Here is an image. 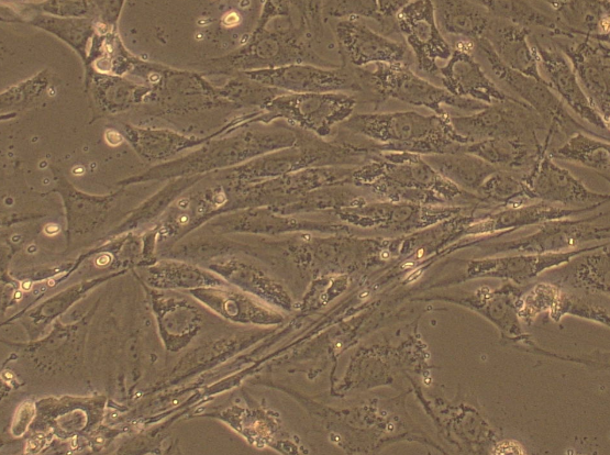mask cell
<instances>
[{
	"instance_id": "cell-1",
	"label": "cell",
	"mask_w": 610,
	"mask_h": 455,
	"mask_svg": "<svg viewBox=\"0 0 610 455\" xmlns=\"http://www.w3.org/2000/svg\"><path fill=\"white\" fill-rule=\"evenodd\" d=\"M351 184L369 189L385 201L422 206L466 202L483 208L476 195L459 189L412 153L377 151L353 168Z\"/></svg>"
},
{
	"instance_id": "cell-2",
	"label": "cell",
	"mask_w": 610,
	"mask_h": 455,
	"mask_svg": "<svg viewBox=\"0 0 610 455\" xmlns=\"http://www.w3.org/2000/svg\"><path fill=\"white\" fill-rule=\"evenodd\" d=\"M450 116L415 111L353 113L343 126L368 138L377 151L433 156L457 152L468 144L455 131Z\"/></svg>"
},
{
	"instance_id": "cell-3",
	"label": "cell",
	"mask_w": 610,
	"mask_h": 455,
	"mask_svg": "<svg viewBox=\"0 0 610 455\" xmlns=\"http://www.w3.org/2000/svg\"><path fill=\"white\" fill-rule=\"evenodd\" d=\"M375 152V144H354L346 141L328 142L308 132L291 146L262 155L239 171V178L248 182L297 173L314 167H344L364 164Z\"/></svg>"
},
{
	"instance_id": "cell-4",
	"label": "cell",
	"mask_w": 610,
	"mask_h": 455,
	"mask_svg": "<svg viewBox=\"0 0 610 455\" xmlns=\"http://www.w3.org/2000/svg\"><path fill=\"white\" fill-rule=\"evenodd\" d=\"M363 88H368L378 101L397 99L408 104L425 107L436 115H446L444 106L478 112L487 104L459 98L415 75L404 63L376 64L374 71L357 68Z\"/></svg>"
},
{
	"instance_id": "cell-5",
	"label": "cell",
	"mask_w": 610,
	"mask_h": 455,
	"mask_svg": "<svg viewBox=\"0 0 610 455\" xmlns=\"http://www.w3.org/2000/svg\"><path fill=\"white\" fill-rule=\"evenodd\" d=\"M251 71L275 69L292 64H310L325 68L337 67L312 48L304 29L287 18V25L271 30L256 26L251 41L232 60Z\"/></svg>"
},
{
	"instance_id": "cell-6",
	"label": "cell",
	"mask_w": 610,
	"mask_h": 455,
	"mask_svg": "<svg viewBox=\"0 0 610 455\" xmlns=\"http://www.w3.org/2000/svg\"><path fill=\"white\" fill-rule=\"evenodd\" d=\"M356 99L343 92L281 93L267 103L256 120L287 123L324 138L336 124L345 122L354 112Z\"/></svg>"
},
{
	"instance_id": "cell-7",
	"label": "cell",
	"mask_w": 610,
	"mask_h": 455,
	"mask_svg": "<svg viewBox=\"0 0 610 455\" xmlns=\"http://www.w3.org/2000/svg\"><path fill=\"white\" fill-rule=\"evenodd\" d=\"M605 213L583 219H557L543 222L537 230L526 236L497 242L476 244L488 254H555L573 251L581 244L609 238V225L601 222ZM475 244V245H476Z\"/></svg>"
},
{
	"instance_id": "cell-8",
	"label": "cell",
	"mask_w": 610,
	"mask_h": 455,
	"mask_svg": "<svg viewBox=\"0 0 610 455\" xmlns=\"http://www.w3.org/2000/svg\"><path fill=\"white\" fill-rule=\"evenodd\" d=\"M455 131L468 143L487 138H520L539 143L537 131L544 129L540 116L526 103L510 97L464 116H450Z\"/></svg>"
},
{
	"instance_id": "cell-9",
	"label": "cell",
	"mask_w": 610,
	"mask_h": 455,
	"mask_svg": "<svg viewBox=\"0 0 610 455\" xmlns=\"http://www.w3.org/2000/svg\"><path fill=\"white\" fill-rule=\"evenodd\" d=\"M598 245L579 247L555 254H514L498 257L455 262L462 267L452 276L441 279L433 287H451L472 279L497 278L514 285L525 286L546 270L564 264L573 256Z\"/></svg>"
},
{
	"instance_id": "cell-10",
	"label": "cell",
	"mask_w": 610,
	"mask_h": 455,
	"mask_svg": "<svg viewBox=\"0 0 610 455\" xmlns=\"http://www.w3.org/2000/svg\"><path fill=\"white\" fill-rule=\"evenodd\" d=\"M552 136L546 134L537 157L521 177L529 200L559 203L570 208L600 207L608 201V193L588 189L569 170L556 165L548 154Z\"/></svg>"
},
{
	"instance_id": "cell-11",
	"label": "cell",
	"mask_w": 610,
	"mask_h": 455,
	"mask_svg": "<svg viewBox=\"0 0 610 455\" xmlns=\"http://www.w3.org/2000/svg\"><path fill=\"white\" fill-rule=\"evenodd\" d=\"M476 45L485 55L493 74L519 95L523 102L540 116L544 125L548 127L547 133L554 136L562 132L570 136L573 133L580 131L603 138L590 132L568 113L563 102L551 90L546 80L540 81L508 68L498 58L486 38H481Z\"/></svg>"
},
{
	"instance_id": "cell-12",
	"label": "cell",
	"mask_w": 610,
	"mask_h": 455,
	"mask_svg": "<svg viewBox=\"0 0 610 455\" xmlns=\"http://www.w3.org/2000/svg\"><path fill=\"white\" fill-rule=\"evenodd\" d=\"M248 77L287 93H330L361 91L357 67L343 60L342 66L325 68L310 64H292L275 69L249 71Z\"/></svg>"
},
{
	"instance_id": "cell-13",
	"label": "cell",
	"mask_w": 610,
	"mask_h": 455,
	"mask_svg": "<svg viewBox=\"0 0 610 455\" xmlns=\"http://www.w3.org/2000/svg\"><path fill=\"white\" fill-rule=\"evenodd\" d=\"M474 206H422L407 202L382 201L346 207L341 217L354 224L381 230L410 232L423 230Z\"/></svg>"
},
{
	"instance_id": "cell-14",
	"label": "cell",
	"mask_w": 610,
	"mask_h": 455,
	"mask_svg": "<svg viewBox=\"0 0 610 455\" xmlns=\"http://www.w3.org/2000/svg\"><path fill=\"white\" fill-rule=\"evenodd\" d=\"M528 287L529 285L519 286L507 281L496 289L483 286L475 291L436 295L435 299L477 312L500 331L502 341L524 344L531 337L523 331L518 309Z\"/></svg>"
},
{
	"instance_id": "cell-15",
	"label": "cell",
	"mask_w": 610,
	"mask_h": 455,
	"mask_svg": "<svg viewBox=\"0 0 610 455\" xmlns=\"http://www.w3.org/2000/svg\"><path fill=\"white\" fill-rule=\"evenodd\" d=\"M396 24L412 49L417 68L439 73L437 59H448L452 49L437 26L433 1H408L397 13Z\"/></svg>"
},
{
	"instance_id": "cell-16",
	"label": "cell",
	"mask_w": 610,
	"mask_h": 455,
	"mask_svg": "<svg viewBox=\"0 0 610 455\" xmlns=\"http://www.w3.org/2000/svg\"><path fill=\"white\" fill-rule=\"evenodd\" d=\"M563 55L579 81L591 106L609 124L610 121V58L609 46L586 38L561 45Z\"/></svg>"
},
{
	"instance_id": "cell-17",
	"label": "cell",
	"mask_w": 610,
	"mask_h": 455,
	"mask_svg": "<svg viewBox=\"0 0 610 455\" xmlns=\"http://www.w3.org/2000/svg\"><path fill=\"white\" fill-rule=\"evenodd\" d=\"M335 36L342 59L361 68L369 64L404 63L406 43L381 35L358 19H344L335 24Z\"/></svg>"
},
{
	"instance_id": "cell-18",
	"label": "cell",
	"mask_w": 610,
	"mask_h": 455,
	"mask_svg": "<svg viewBox=\"0 0 610 455\" xmlns=\"http://www.w3.org/2000/svg\"><path fill=\"white\" fill-rule=\"evenodd\" d=\"M597 208V206L561 208L547 202L536 201L518 208H506L497 212L476 215L474 221L467 226L465 234L466 236L486 238L496 233H499V235L508 234L524 226L576 217Z\"/></svg>"
},
{
	"instance_id": "cell-19",
	"label": "cell",
	"mask_w": 610,
	"mask_h": 455,
	"mask_svg": "<svg viewBox=\"0 0 610 455\" xmlns=\"http://www.w3.org/2000/svg\"><path fill=\"white\" fill-rule=\"evenodd\" d=\"M545 281L585 295H608L610 288L609 244L579 253L546 270Z\"/></svg>"
},
{
	"instance_id": "cell-20",
	"label": "cell",
	"mask_w": 610,
	"mask_h": 455,
	"mask_svg": "<svg viewBox=\"0 0 610 455\" xmlns=\"http://www.w3.org/2000/svg\"><path fill=\"white\" fill-rule=\"evenodd\" d=\"M539 64L544 68L546 84L576 114L601 131L609 132V124L591 106L566 57L554 48L533 44Z\"/></svg>"
},
{
	"instance_id": "cell-21",
	"label": "cell",
	"mask_w": 610,
	"mask_h": 455,
	"mask_svg": "<svg viewBox=\"0 0 610 455\" xmlns=\"http://www.w3.org/2000/svg\"><path fill=\"white\" fill-rule=\"evenodd\" d=\"M439 73L444 89L456 97L487 106L510 98L486 76L474 55L465 48L453 49L447 64L440 67Z\"/></svg>"
},
{
	"instance_id": "cell-22",
	"label": "cell",
	"mask_w": 610,
	"mask_h": 455,
	"mask_svg": "<svg viewBox=\"0 0 610 455\" xmlns=\"http://www.w3.org/2000/svg\"><path fill=\"white\" fill-rule=\"evenodd\" d=\"M444 432L446 440L464 453H488L497 443L495 432L474 404L446 401Z\"/></svg>"
},
{
	"instance_id": "cell-23",
	"label": "cell",
	"mask_w": 610,
	"mask_h": 455,
	"mask_svg": "<svg viewBox=\"0 0 610 455\" xmlns=\"http://www.w3.org/2000/svg\"><path fill=\"white\" fill-rule=\"evenodd\" d=\"M529 30L508 22L491 21L485 38L508 68L544 81L534 46L528 42Z\"/></svg>"
},
{
	"instance_id": "cell-24",
	"label": "cell",
	"mask_w": 610,
	"mask_h": 455,
	"mask_svg": "<svg viewBox=\"0 0 610 455\" xmlns=\"http://www.w3.org/2000/svg\"><path fill=\"white\" fill-rule=\"evenodd\" d=\"M555 21L569 36L609 42L610 1H547Z\"/></svg>"
},
{
	"instance_id": "cell-25",
	"label": "cell",
	"mask_w": 610,
	"mask_h": 455,
	"mask_svg": "<svg viewBox=\"0 0 610 455\" xmlns=\"http://www.w3.org/2000/svg\"><path fill=\"white\" fill-rule=\"evenodd\" d=\"M435 16L447 33L459 35L477 43L488 31L490 13L478 1H433Z\"/></svg>"
},
{
	"instance_id": "cell-26",
	"label": "cell",
	"mask_w": 610,
	"mask_h": 455,
	"mask_svg": "<svg viewBox=\"0 0 610 455\" xmlns=\"http://www.w3.org/2000/svg\"><path fill=\"white\" fill-rule=\"evenodd\" d=\"M542 143L520 138H487L465 144L459 151L472 154L498 167L530 169L534 164Z\"/></svg>"
},
{
	"instance_id": "cell-27",
	"label": "cell",
	"mask_w": 610,
	"mask_h": 455,
	"mask_svg": "<svg viewBox=\"0 0 610 455\" xmlns=\"http://www.w3.org/2000/svg\"><path fill=\"white\" fill-rule=\"evenodd\" d=\"M440 175L459 189L476 195L484 181L497 169L477 156L457 151L433 155L426 160Z\"/></svg>"
},
{
	"instance_id": "cell-28",
	"label": "cell",
	"mask_w": 610,
	"mask_h": 455,
	"mask_svg": "<svg viewBox=\"0 0 610 455\" xmlns=\"http://www.w3.org/2000/svg\"><path fill=\"white\" fill-rule=\"evenodd\" d=\"M548 154L553 159L573 162L606 174L609 178V143L594 138L585 132L573 133L562 146L548 152Z\"/></svg>"
},
{
	"instance_id": "cell-29",
	"label": "cell",
	"mask_w": 610,
	"mask_h": 455,
	"mask_svg": "<svg viewBox=\"0 0 610 455\" xmlns=\"http://www.w3.org/2000/svg\"><path fill=\"white\" fill-rule=\"evenodd\" d=\"M487 11L504 22L526 29L539 26L548 30L554 35L569 36L546 13L542 12L529 1L520 0H486L478 1ZM570 37V36H569Z\"/></svg>"
},
{
	"instance_id": "cell-30",
	"label": "cell",
	"mask_w": 610,
	"mask_h": 455,
	"mask_svg": "<svg viewBox=\"0 0 610 455\" xmlns=\"http://www.w3.org/2000/svg\"><path fill=\"white\" fill-rule=\"evenodd\" d=\"M407 2L381 0L323 1V14L325 20L329 18L373 19L381 26L387 27L393 21L396 22L397 13Z\"/></svg>"
},
{
	"instance_id": "cell-31",
	"label": "cell",
	"mask_w": 610,
	"mask_h": 455,
	"mask_svg": "<svg viewBox=\"0 0 610 455\" xmlns=\"http://www.w3.org/2000/svg\"><path fill=\"white\" fill-rule=\"evenodd\" d=\"M483 207L518 208L530 203L521 178L497 169L476 192Z\"/></svg>"
},
{
	"instance_id": "cell-32",
	"label": "cell",
	"mask_w": 610,
	"mask_h": 455,
	"mask_svg": "<svg viewBox=\"0 0 610 455\" xmlns=\"http://www.w3.org/2000/svg\"><path fill=\"white\" fill-rule=\"evenodd\" d=\"M547 314L555 323H558L565 315H574L609 326L607 309L596 304L587 297L562 288L558 289Z\"/></svg>"
},
{
	"instance_id": "cell-33",
	"label": "cell",
	"mask_w": 610,
	"mask_h": 455,
	"mask_svg": "<svg viewBox=\"0 0 610 455\" xmlns=\"http://www.w3.org/2000/svg\"><path fill=\"white\" fill-rule=\"evenodd\" d=\"M559 287L541 281L529 286L519 303L518 315L522 323L531 325L541 313L548 312Z\"/></svg>"
},
{
	"instance_id": "cell-34",
	"label": "cell",
	"mask_w": 610,
	"mask_h": 455,
	"mask_svg": "<svg viewBox=\"0 0 610 455\" xmlns=\"http://www.w3.org/2000/svg\"><path fill=\"white\" fill-rule=\"evenodd\" d=\"M299 13L298 23L304 29L310 41L320 42L323 36V1H291Z\"/></svg>"
}]
</instances>
